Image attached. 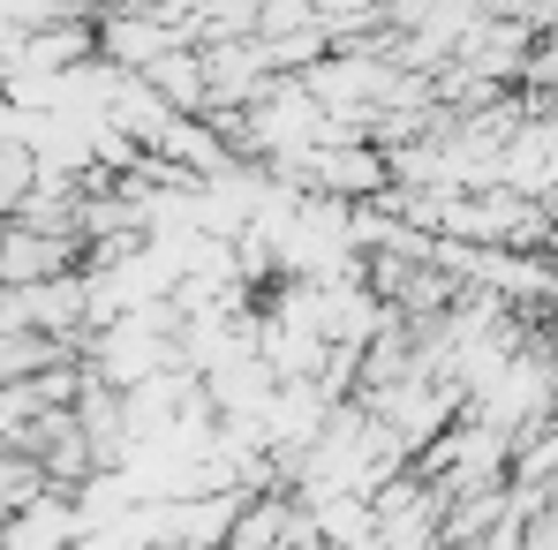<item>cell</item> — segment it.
<instances>
[{
	"label": "cell",
	"mask_w": 558,
	"mask_h": 550,
	"mask_svg": "<svg viewBox=\"0 0 558 550\" xmlns=\"http://www.w3.org/2000/svg\"><path fill=\"white\" fill-rule=\"evenodd\" d=\"M38 490H46V467H38V460L31 453H0V521H8L15 505H31Z\"/></svg>",
	"instance_id": "2"
},
{
	"label": "cell",
	"mask_w": 558,
	"mask_h": 550,
	"mask_svg": "<svg viewBox=\"0 0 558 550\" xmlns=\"http://www.w3.org/2000/svg\"><path fill=\"white\" fill-rule=\"evenodd\" d=\"M84 265V234H61V227H31V219H0V286H23V279H53Z\"/></svg>",
	"instance_id": "1"
}]
</instances>
